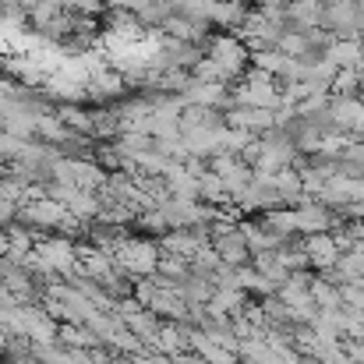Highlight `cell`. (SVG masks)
<instances>
[{"mask_svg":"<svg viewBox=\"0 0 364 364\" xmlns=\"http://www.w3.org/2000/svg\"><path fill=\"white\" fill-rule=\"evenodd\" d=\"M202 53L216 64V71H220V78L230 85V82H237L244 75V68L251 64V50L244 46V39H237L234 32H216V36H209L205 43H202Z\"/></svg>","mask_w":364,"mask_h":364,"instance_id":"1","label":"cell"},{"mask_svg":"<svg viewBox=\"0 0 364 364\" xmlns=\"http://www.w3.org/2000/svg\"><path fill=\"white\" fill-rule=\"evenodd\" d=\"M117 269H121L127 279H149L156 276V265H159V244H152L149 237H121L117 247L110 251Z\"/></svg>","mask_w":364,"mask_h":364,"instance_id":"2","label":"cell"},{"mask_svg":"<svg viewBox=\"0 0 364 364\" xmlns=\"http://www.w3.org/2000/svg\"><path fill=\"white\" fill-rule=\"evenodd\" d=\"M68 209L60 202H53L50 195H43V188H36L21 205H18V220L21 227H28L32 234H57L60 223H64Z\"/></svg>","mask_w":364,"mask_h":364,"instance_id":"3","label":"cell"},{"mask_svg":"<svg viewBox=\"0 0 364 364\" xmlns=\"http://www.w3.org/2000/svg\"><path fill=\"white\" fill-rule=\"evenodd\" d=\"M283 100V85L262 71L251 68V75H241L237 85L230 89V103H241V107H262V110H276Z\"/></svg>","mask_w":364,"mask_h":364,"instance_id":"4","label":"cell"},{"mask_svg":"<svg viewBox=\"0 0 364 364\" xmlns=\"http://www.w3.org/2000/svg\"><path fill=\"white\" fill-rule=\"evenodd\" d=\"M124 89H127V78H124L121 71L114 68V64H96L92 71H89V78H85V100H92V103H114V100H121Z\"/></svg>","mask_w":364,"mask_h":364,"instance_id":"5","label":"cell"},{"mask_svg":"<svg viewBox=\"0 0 364 364\" xmlns=\"http://www.w3.org/2000/svg\"><path fill=\"white\" fill-rule=\"evenodd\" d=\"M340 209H329V205H322V202H315V198H304V202H297L294 205V223H297V234L301 237H308V234H329L343 216H336Z\"/></svg>","mask_w":364,"mask_h":364,"instance_id":"6","label":"cell"},{"mask_svg":"<svg viewBox=\"0 0 364 364\" xmlns=\"http://www.w3.org/2000/svg\"><path fill=\"white\" fill-rule=\"evenodd\" d=\"M32 251L60 276H71L78 272V244L71 237H43V241L32 244Z\"/></svg>","mask_w":364,"mask_h":364,"instance_id":"7","label":"cell"},{"mask_svg":"<svg viewBox=\"0 0 364 364\" xmlns=\"http://www.w3.org/2000/svg\"><path fill=\"white\" fill-rule=\"evenodd\" d=\"M209 170L227 184V191L234 195V191H241L244 184L251 181V163H244L241 156H234V152H216V156H209Z\"/></svg>","mask_w":364,"mask_h":364,"instance_id":"8","label":"cell"},{"mask_svg":"<svg viewBox=\"0 0 364 364\" xmlns=\"http://www.w3.org/2000/svg\"><path fill=\"white\" fill-rule=\"evenodd\" d=\"M223 121L230 127H241L247 134H265L269 127H276V110H262V107H241V103H230L223 110Z\"/></svg>","mask_w":364,"mask_h":364,"instance_id":"9","label":"cell"},{"mask_svg":"<svg viewBox=\"0 0 364 364\" xmlns=\"http://www.w3.org/2000/svg\"><path fill=\"white\" fill-rule=\"evenodd\" d=\"M188 107H209V110H227L230 107V85L227 82H195L184 89Z\"/></svg>","mask_w":364,"mask_h":364,"instance_id":"10","label":"cell"},{"mask_svg":"<svg viewBox=\"0 0 364 364\" xmlns=\"http://www.w3.org/2000/svg\"><path fill=\"white\" fill-rule=\"evenodd\" d=\"M283 18L287 28L294 32H308V28H322V0H287L283 4Z\"/></svg>","mask_w":364,"mask_h":364,"instance_id":"11","label":"cell"},{"mask_svg":"<svg viewBox=\"0 0 364 364\" xmlns=\"http://www.w3.org/2000/svg\"><path fill=\"white\" fill-rule=\"evenodd\" d=\"M322 60H329L336 71H347V68H361V39H340L333 36L322 50Z\"/></svg>","mask_w":364,"mask_h":364,"instance_id":"12","label":"cell"},{"mask_svg":"<svg viewBox=\"0 0 364 364\" xmlns=\"http://www.w3.org/2000/svg\"><path fill=\"white\" fill-rule=\"evenodd\" d=\"M304 255H308V265L311 269H333L336 258H340V247L333 241V234H308L304 237Z\"/></svg>","mask_w":364,"mask_h":364,"instance_id":"13","label":"cell"},{"mask_svg":"<svg viewBox=\"0 0 364 364\" xmlns=\"http://www.w3.org/2000/svg\"><path fill=\"white\" fill-rule=\"evenodd\" d=\"M57 340H60L64 347H78V350H100V347H103L85 322H60V326H57Z\"/></svg>","mask_w":364,"mask_h":364,"instance_id":"14","label":"cell"},{"mask_svg":"<svg viewBox=\"0 0 364 364\" xmlns=\"http://www.w3.org/2000/svg\"><path fill=\"white\" fill-rule=\"evenodd\" d=\"M241 227V237L247 244V251L251 255H258V251H276L279 244L287 241V237H279V234H272V230H265L258 220H247V223H237Z\"/></svg>","mask_w":364,"mask_h":364,"instance_id":"15","label":"cell"},{"mask_svg":"<svg viewBox=\"0 0 364 364\" xmlns=\"http://www.w3.org/2000/svg\"><path fill=\"white\" fill-rule=\"evenodd\" d=\"M258 223L279 237H294L297 234V223H294V205H276L269 213H258Z\"/></svg>","mask_w":364,"mask_h":364,"instance_id":"16","label":"cell"},{"mask_svg":"<svg viewBox=\"0 0 364 364\" xmlns=\"http://www.w3.org/2000/svg\"><path fill=\"white\" fill-rule=\"evenodd\" d=\"M308 329H311V336H315L318 343H336V340H343V333H340V308H336V311L318 308V315L308 322Z\"/></svg>","mask_w":364,"mask_h":364,"instance_id":"17","label":"cell"},{"mask_svg":"<svg viewBox=\"0 0 364 364\" xmlns=\"http://www.w3.org/2000/svg\"><path fill=\"white\" fill-rule=\"evenodd\" d=\"M272 255H276V262H279V265H283L287 272L308 269V255H304V241L297 244L294 237H287V241H283L279 247H276V251H272Z\"/></svg>","mask_w":364,"mask_h":364,"instance_id":"18","label":"cell"},{"mask_svg":"<svg viewBox=\"0 0 364 364\" xmlns=\"http://www.w3.org/2000/svg\"><path fill=\"white\" fill-rule=\"evenodd\" d=\"M311 297H315V304H318V308H326V311L343 308L340 287H336V283H329V279H322V276H315V279H311Z\"/></svg>","mask_w":364,"mask_h":364,"instance_id":"19","label":"cell"},{"mask_svg":"<svg viewBox=\"0 0 364 364\" xmlns=\"http://www.w3.org/2000/svg\"><path fill=\"white\" fill-rule=\"evenodd\" d=\"M60 4L75 14H100L107 7V0H60Z\"/></svg>","mask_w":364,"mask_h":364,"instance_id":"20","label":"cell"},{"mask_svg":"<svg viewBox=\"0 0 364 364\" xmlns=\"http://www.w3.org/2000/svg\"><path fill=\"white\" fill-rule=\"evenodd\" d=\"M11 220H18V202L0 195V223H11Z\"/></svg>","mask_w":364,"mask_h":364,"instance_id":"21","label":"cell"},{"mask_svg":"<svg viewBox=\"0 0 364 364\" xmlns=\"http://www.w3.org/2000/svg\"><path fill=\"white\" fill-rule=\"evenodd\" d=\"M340 213H347V216H354V220H364V202H350V205H343Z\"/></svg>","mask_w":364,"mask_h":364,"instance_id":"22","label":"cell"},{"mask_svg":"<svg viewBox=\"0 0 364 364\" xmlns=\"http://www.w3.org/2000/svg\"><path fill=\"white\" fill-rule=\"evenodd\" d=\"M361 71H364V39H361Z\"/></svg>","mask_w":364,"mask_h":364,"instance_id":"23","label":"cell"},{"mask_svg":"<svg viewBox=\"0 0 364 364\" xmlns=\"http://www.w3.org/2000/svg\"><path fill=\"white\" fill-rule=\"evenodd\" d=\"M0 131H4V127H0Z\"/></svg>","mask_w":364,"mask_h":364,"instance_id":"24","label":"cell"}]
</instances>
